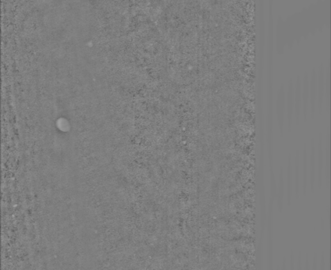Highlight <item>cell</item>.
Masks as SVG:
<instances>
[{
    "mask_svg": "<svg viewBox=\"0 0 331 270\" xmlns=\"http://www.w3.org/2000/svg\"><path fill=\"white\" fill-rule=\"evenodd\" d=\"M276 114L278 127L282 132L286 122V91L283 85L279 88L277 95Z\"/></svg>",
    "mask_w": 331,
    "mask_h": 270,
    "instance_id": "1",
    "label": "cell"
},
{
    "mask_svg": "<svg viewBox=\"0 0 331 270\" xmlns=\"http://www.w3.org/2000/svg\"><path fill=\"white\" fill-rule=\"evenodd\" d=\"M317 183L319 188L324 184V168H325V143L320 136L318 140V151L316 150Z\"/></svg>",
    "mask_w": 331,
    "mask_h": 270,
    "instance_id": "2",
    "label": "cell"
},
{
    "mask_svg": "<svg viewBox=\"0 0 331 270\" xmlns=\"http://www.w3.org/2000/svg\"><path fill=\"white\" fill-rule=\"evenodd\" d=\"M325 84H326V73L321 69L317 75V111L322 115L325 109Z\"/></svg>",
    "mask_w": 331,
    "mask_h": 270,
    "instance_id": "3",
    "label": "cell"
},
{
    "mask_svg": "<svg viewBox=\"0 0 331 270\" xmlns=\"http://www.w3.org/2000/svg\"><path fill=\"white\" fill-rule=\"evenodd\" d=\"M316 146L313 141L311 146V154L308 155V171H309V178H308V185H310L311 190L315 189L317 183V164H316Z\"/></svg>",
    "mask_w": 331,
    "mask_h": 270,
    "instance_id": "4",
    "label": "cell"
},
{
    "mask_svg": "<svg viewBox=\"0 0 331 270\" xmlns=\"http://www.w3.org/2000/svg\"><path fill=\"white\" fill-rule=\"evenodd\" d=\"M294 118V84L290 81L286 92V122L289 129H291Z\"/></svg>",
    "mask_w": 331,
    "mask_h": 270,
    "instance_id": "5",
    "label": "cell"
},
{
    "mask_svg": "<svg viewBox=\"0 0 331 270\" xmlns=\"http://www.w3.org/2000/svg\"><path fill=\"white\" fill-rule=\"evenodd\" d=\"M301 101L302 113L304 116V120H307L308 114H309V77L305 75L301 79Z\"/></svg>",
    "mask_w": 331,
    "mask_h": 270,
    "instance_id": "6",
    "label": "cell"
},
{
    "mask_svg": "<svg viewBox=\"0 0 331 270\" xmlns=\"http://www.w3.org/2000/svg\"><path fill=\"white\" fill-rule=\"evenodd\" d=\"M300 174H301V180H300V189L305 194L308 189V178H309V171H308V150L307 146H304L303 152V159L300 162Z\"/></svg>",
    "mask_w": 331,
    "mask_h": 270,
    "instance_id": "7",
    "label": "cell"
},
{
    "mask_svg": "<svg viewBox=\"0 0 331 270\" xmlns=\"http://www.w3.org/2000/svg\"><path fill=\"white\" fill-rule=\"evenodd\" d=\"M309 95L310 104L309 110L311 117H315L317 113V73L313 72L311 79H309Z\"/></svg>",
    "mask_w": 331,
    "mask_h": 270,
    "instance_id": "8",
    "label": "cell"
},
{
    "mask_svg": "<svg viewBox=\"0 0 331 270\" xmlns=\"http://www.w3.org/2000/svg\"><path fill=\"white\" fill-rule=\"evenodd\" d=\"M301 111V79L298 77L294 85V117L297 124L300 121Z\"/></svg>",
    "mask_w": 331,
    "mask_h": 270,
    "instance_id": "9",
    "label": "cell"
},
{
    "mask_svg": "<svg viewBox=\"0 0 331 270\" xmlns=\"http://www.w3.org/2000/svg\"><path fill=\"white\" fill-rule=\"evenodd\" d=\"M294 175H293V189H294L295 193L296 195L298 196L300 193V180H301V174H300V156L298 153L296 155V159H295V167L293 169Z\"/></svg>",
    "mask_w": 331,
    "mask_h": 270,
    "instance_id": "10",
    "label": "cell"
},
{
    "mask_svg": "<svg viewBox=\"0 0 331 270\" xmlns=\"http://www.w3.org/2000/svg\"><path fill=\"white\" fill-rule=\"evenodd\" d=\"M324 183L329 187V133L326 136L325 144V168H324Z\"/></svg>",
    "mask_w": 331,
    "mask_h": 270,
    "instance_id": "11",
    "label": "cell"
},
{
    "mask_svg": "<svg viewBox=\"0 0 331 270\" xmlns=\"http://www.w3.org/2000/svg\"><path fill=\"white\" fill-rule=\"evenodd\" d=\"M286 190H287V195L289 199L291 198L293 194V168H292L291 157H289L288 161L287 175H286Z\"/></svg>",
    "mask_w": 331,
    "mask_h": 270,
    "instance_id": "12",
    "label": "cell"
},
{
    "mask_svg": "<svg viewBox=\"0 0 331 270\" xmlns=\"http://www.w3.org/2000/svg\"><path fill=\"white\" fill-rule=\"evenodd\" d=\"M284 191H285V181H284L283 170L282 169L280 175H279V181H278V199H279L281 201H282L284 194H285V192Z\"/></svg>",
    "mask_w": 331,
    "mask_h": 270,
    "instance_id": "13",
    "label": "cell"
}]
</instances>
